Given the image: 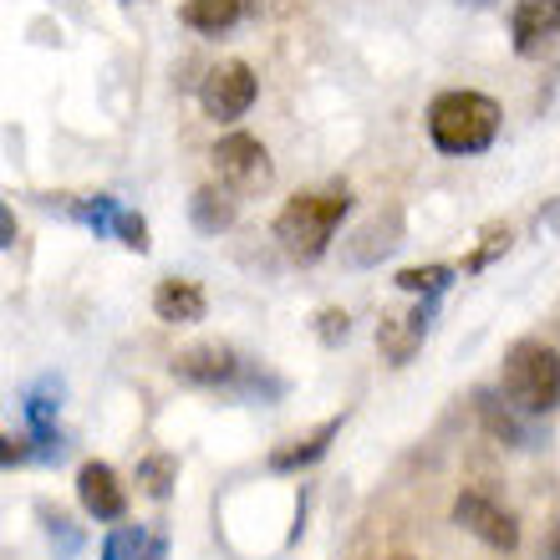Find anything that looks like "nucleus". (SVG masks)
<instances>
[{
    "mask_svg": "<svg viewBox=\"0 0 560 560\" xmlns=\"http://www.w3.org/2000/svg\"><path fill=\"white\" fill-rule=\"evenodd\" d=\"M352 214V189L347 184H331V189H316V194H295L291 205L276 214V240L280 250L311 266V260H322L331 250V240H337L341 220Z\"/></svg>",
    "mask_w": 560,
    "mask_h": 560,
    "instance_id": "nucleus-1",
    "label": "nucleus"
},
{
    "mask_svg": "<svg viewBox=\"0 0 560 560\" xmlns=\"http://www.w3.org/2000/svg\"><path fill=\"white\" fill-rule=\"evenodd\" d=\"M428 138L439 153L464 159V153H485L500 138V103L485 92L448 88L428 103Z\"/></svg>",
    "mask_w": 560,
    "mask_h": 560,
    "instance_id": "nucleus-2",
    "label": "nucleus"
},
{
    "mask_svg": "<svg viewBox=\"0 0 560 560\" xmlns=\"http://www.w3.org/2000/svg\"><path fill=\"white\" fill-rule=\"evenodd\" d=\"M500 393L515 402L520 413L546 418L550 408H560V357L556 347H546L540 337H520L504 352L500 372Z\"/></svg>",
    "mask_w": 560,
    "mask_h": 560,
    "instance_id": "nucleus-3",
    "label": "nucleus"
},
{
    "mask_svg": "<svg viewBox=\"0 0 560 560\" xmlns=\"http://www.w3.org/2000/svg\"><path fill=\"white\" fill-rule=\"evenodd\" d=\"M214 174H220L224 189H235V194H260L270 184V153L260 138L250 133H230L214 143Z\"/></svg>",
    "mask_w": 560,
    "mask_h": 560,
    "instance_id": "nucleus-4",
    "label": "nucleus"
},
{
    "mask_svg": "<svg viewBox=\"0 0 560 560\" xmlns=\"http://www.w3.org/2000/svg\"><path fill=\"white\" fill-rule=\"evenodd\" d=\"M255 92H260V82H255V72L245 61H220V67L199 82V107H205V118H214V122H235L255 107Z\"/></svg>",
    "mask_w": 560,
    "mask_h": 560,
    "instance_id": "nucleus-5",
    "label": "nucleus"
},
{
    "mask_svg": "<svg viewBox=\"0 0 560 560\" xmlns=\"http://www.w3.org/2000/svg\"><path fill=\"white\" fill-rule=\"evenodd\" d=\"M454 525H464L469 535H479L489 550H500V556H510V550L520 546V520L504 510L500 500H489L485 489H464L454 500Z\"/></svg>",
    "mask_w": 560,
    "mask_h": 560,
    "instance_id": "nucleus-6",
    "label": "nucleus"
},
{
    "mask_svg": "<svg viewBox=\"0 0 560 560\" xmlns=\"http://www.w3.org/2000/svg\"><path fill=\"white\" fill-rule=\"evenodd\" d=\"M474 408H479L485 433L494 443H504V448H540V443H546V428L535 423L530 413H520L500 387H479V393H474Z\"/></svg>",
    "mask_w": 560,
    "mask_h": 560,
    "instance_id": "nucleus-7",
    "label": "nucleus"
},
{
    "mask_svg": "<svg viewBox=\"0 0 560 560\" xmlns=\"http://www.w3.org/2000/svg\"><path fill=\"white\" fill-rule=\"evenodd\" d=\"M433 311H439V295H418L413 311H398V316H383V322H377V352H383L393 368H408L418 357V347L428 341V326H433Z\"/></svg>",
    "mask_w": 560,
    "mask_h": 560,
    "instance_id": "nucleus-8",
    "label": "nucleus"
},
{
    "mask_svg": "<svg viewBox=\"0 0 560 560\" xmlns=\"http://www.w3.org/2000/svg\"><path fill=\"white\" fill-rule=\"evenodd\" d=\"M174 377L189 387H235L245 377V362L224 341H199V347L174 357Z\"/></svg>",
    "mask_w": 560,
    "mask_h": 560,
    "instance_id": "nucleus-9",
    "label": "nucleus"
},
{
    "mask_svg": "<svg viewBox=\"0 0 560 560\" xmlns=\"http://www.w3.org/2000/svg\"><path fill=\"white\" fill-rule=\"evenodd\" d=\"M77 500H82V510L92 520H107V525L128 515V489H122L118 469L103 464V458H92V464L77 469Z\"/></svg>",
    "mask_w": 560,
    "mask_h": 560,
    "instance_id": "nucleus-10",
    "label": "nucleus"
},
{
    "mask_svg": "<svg viewBox=\"0 0 560 560\" xmlns=\"http://www.w3.org/2000/svg\"><path fill=\"white\" fill-rule=\"evenodd\" d=\"M510 36L520 57H540L560 36V0H515L510 11Z\"/></svg>",
    "mask_w": 560,
    "mask_h": 560,
    "instance_id": "nucleus-11",
    "label": "nucleus"
},
{
    "mask_svg": "<svg viewBox=\"0 0 560 560\" xmlns=\"http://www.w3.org/2000/svg\"><path fill=\"white\" fill-rule=\"evenodd\" d=\"M205 311H209V295L199 280H184V276L159 280V291H153V316H159V322L194 326V322H205Z\"/></svg>",
    "mask_w": 560,
    "mask_h": 560,
    "instance_id": "nucleus-12",
    "label": "nucleus"
},
{
    "mask_svg": "<svg viewBox=\"0 0 560 560\" xmlns=\"http://www.w3.org/2000/svg\"><path fill=\"white\" fill-rule=\"evenodd\" d=\"M341 423H347V418L337 413V418H326V423H316L311 433H295V439H285L276 454H270V469H276V474L311 469L316 458H326V448H331V439L341 433Z\"/></svg>",
    "mask_w": 560,
    "mask_h": 560,
    "instance_id": "nucleus-13",
    "label": "nucleus"
},
{
    "mask_svg": "<svg viewBox=\"0 0 560 560\" xmlns=\"http://www.w3.org/2000/svg\"><path fill=\"white\" fill-rule=\"evenodd\" d=\"M398 245H402V214H398V209H387V214H372V220L352 235L347 260H352V266H377V260H383V255H393Z\"/></svg>",
    "mask_w": 560,
    "mask_h": 560,
    "instance_id": "nucleus-14",
    "label": "nucleus"
},
{
    "mask_svg": "<svg viewBox=\"0 0 560 560\" xmlns=\"http://www.w3.org/2000/svg\"><path fill=\"white\" fill-rule=\"evenodd\" d=\"M189 220H194L199 235H224V230L240 220V194L224 189V184H205V189H194Z\"/></svg>",
    "mask_w": 560,
    "mask_h": 560,
    "instance_id": "nucleus-15",
    "label": "nucleus"
},
{
    "mask_svg": "<svg viewBox=\"0 0 560 560\" xmlns=\"http://www.w3.org/2000/svg\"><path fill=\"white\" fill-rule=\"evenodd\" d=\"M250 11V0H184V26L189 31H205V36H224L235 26L240 15Z\"/></svg>",
    "mask_w": 560,
    "mask_h": 560,
    "instance_id": "nucleus-16",
    "label": "nucleus"
},
{
    "mask_svg": "<svg viewBox=\"0 0 560 560\" xmlns=\"http://www.w3.org/2000/svg\"><path fill=\"white\" fill-rule=\"evenodd\" d=\"M67 214H72L77 224H88L97 240H113L118 235V220H122V205H118V194H82V199L67 205Z\"/></svg>",
    "mask_w": 560,
    "mask_h": 560,
    "instance_id": "nucleus-17",
    "label": "nucleus"
},
{
    "mask_svg": "<svg viewBox=\"0 0 560 560\" xmlns=\"http://www.w3.org/2000/svg\"><path fill=\"white\" fill-rule=\"evenodd\" d=\"M510 245H515L510 224H504V220H489L485 230H479V245L464 255V276H479V270H489L494 260H500V255H510Z\"/></svg>",
    "mask_w": 560,
    "mask_h": 560,
    "instance_id": "nucleus-18",
    "label": "nucleus"
},
{
    "mask_svg": "<svg viewBox=\"0 0 560 560\" xmlns=\"http://www.w3.org/2000/svg\"><path fill=\"white\" fill-rule=\"evenodd\" d=\"M174 485H178V458L174 454H148V458H138V489H143L148 500H168L174 494Z\"/></svg>",
    "mask_w": 560,
    "mask_h": 560,
    "instance_id": "nucleus-19",
    "label": "nucleus"
},
{
    "mask_svg": "<svg viewBox=\"0 0 560 560\" xmlns=\"http://www.w3.org/2000/svg\"><path fill=\"white\" fill-rule=\"evenodd\" d=\"M57 413H61V383L57 377H42L36 387H26V423H31V433L57 428Z\"/></svg>",
    "mask_w": 560,
    "mask_h": 560,
    "instance_id": "nucleus-20",
    "label": "nucleus"
},
{
    "mask_svg": "<svg viewBox=\"0 0 560 560\" xmlns=\"http://www.w3.org/2000/svg\"><path fill=\"white\" fill-rule=\"evenodd\" d=\"M454 276H458L454 266H408V270L393 276V285L408 291V295H443L448 285H454Z\"/></svg>",
    "mask_w": 560,
    "mask_h": 560,
    "instance_id": "nucleus-21",
    "label": "nucleus"
},
{
    "mask_svg": "<svg viewBox=\"0 0 560 560\" xmlns=\"http://www.w3.org/2000/svg\"><path fill=\"white\" fill-rule=\"evenodd\" d=\"M36 515H42L46 535H51V546H57V560H72L77 550H82V530L72 525V515H61V510H51V504H42Z\"/></svg>",
    "mask_w": 560,
    "mask_h": 560,
    "instance_id": "nucleus-22",
    "label": "nucleus"
},
{
    "mask_svg": "<svg viewBox=\"0 0 560 560\" xmlns=\"http://www.w3.org/2000/svg\"><path fill=\"white\" fill-rule=\"evenodd\" d=\"M148 546V530L143 525H118V530L103 540V560H138Z\"/></svg>",
    "mask_w": 560,
    "mask_h": 560,
    "instance_id": "nucleus-23",
    "label": "nucleus"
},
{
    "mask_svg": "<svg viewBox=\"0 0 560 560\" xmlns=\"http://www.w3.org/2000/svg\"><path fill=\"white\" fill-rule=\"evenodd\" d=\"M316 337H322V347H341V341L352 337V316H347L341 306L316 311Z\"/></svg>",
    "mask_w": 560,
    "mask_h": 560,
    "instance_id": "nucleus-24",
    "label": "nucleus"
},
{
    "mask_svg": "<svg viewBox=\"0 0 560 560\" xmlns=\"http://www.w3.org/2000/svg\"><path fill=\"white\" fill-rule=\"evenodd\" d=\"M118 245H128V250H138V255H148V245H153V240H148V220L143 214H133V209H122V220H118Z\"/></svg>",
    "mask_w": 560,
    "mask_h": 560,
    "instance_id": "nucleus-25",
    "label": "nucleus"
},
{
    "mask_svg": "<svg viewBox=\"0 0 560 560\" xmlns=\"http://www.w3.org/2000/svg\"><path fill=\"white\" fill-rule=\"evenodd\" d=\"M31 443H36V458H42V464H61V458H67V433H61V428L31 433Z\"/></svg>",
    "mask_w": 560,
    "mask_h": 560,
    "instance_id": "nucleus-26",
    "label": "nucleus"
},
{
    "mask_svg": "<svg viewBox=\"0 0 560 560\" xmlns=\"http://www.w3.org/2000/svg\"><path fill=\"white\" fill-rule=\"evenodd\" d=\"M31 458H36V443L31 439H15V433L0 439V464H5V469H21V464H31Z\"/></svg>",
    "mask_w": 560,
    "mask_h": 560,
    "instance_id": "nucleus-27",
    "label": "nucleus"
},
{
    "mask_svg": "<svg viewBox=\"0 0 560 560\" xmlns=\"http://www.w3.org/2000/svg\"><path fill=\"white\" fill-rule=\"evenodd\" d=\"M535 230H540V235H560V194L546 199V209L535 214Z\"/></svg>",
    "mask_w": 560,
    "mask_h": 560,
    "instance_id": "nucleus-28",
    "label": "nucleus"
},
{
    "mask_svg": "<svg viewBox=\"0 0 560 560\" xmlns=\"http://www.w3.org/2000/svg\"><path fill=\"white\" fill-rule=\"evenodd\" d=\"M138 560H168V535L148 530V546H143V556H138Z\"/></svg>",
    "mask_w": 560,
    "mask_h": 560,
    "instance_id": "nucleus-29",
    "label": "nucleus"
},
{
    "mask_svg": "<svg viewBox=\"0 0 560 560\" xmlns=\"http://www.w3.org/2000/svg\"><path fill=\"white\" fill-rule=\"evenodd\" d=\"M0 245H5V250L15 245V214H11V205L0 209Z\"/></svg>",
    "mask_w": 560,
    "mask_h": 560,
    "instance_id": "nucleus-30",
    "label": "nucleus"
},
{
    "mask_svg": "<svg viewBox=\"0 0 560 560\" xmlns=\"http://www.w3.org/2000/svg\"><path fill=\"white\" fill-rule=\"evenodd\" d=\"M546 560H560V520H556V530L546 535Z\"/></svg>",
    "mask_w": 560,
    "mask_h": 560,
    "instance_id": "nucleus-31",
    "label": "nucleus"
},
{
    "mask_svg": "<svg viewBox=\"0 0 560 560\" xmlns=\"http://www.w3.org/2000/svg\"><path fill=\"white\" fill-rule=\"evenodd\" d=\"M464 5H474V11H489V5H494V0H464Z\"/></svg>",
    "mask_w": 560,
    "mask_h": 560,
    "instance_id": "nucleus-32",
    "label": "nucleus"
},
{
    "mask_svg": "<svg viewBox=\"0 0 560 560\" xmlns=\"http://www.w3.org/2000/svg\"><path fill=\"white\" fill-rule=\"evenodd\" d=\"M398 560H408V556H398Z\"/></svg>",
    "mask_w": 560,
    "mask_h": 560,
    "instance_id": "nucleus-33",
    "label": "nucleus"
}]
</instances>
